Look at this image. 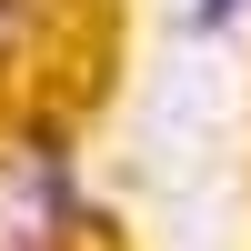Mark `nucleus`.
Here are the masks:
<instances>
[{
    "instance_id": "7ed1b4c3",
    "label": "nucleus",
    "mask_w": 251,
    "mask_h": 251,
    "mask_svg": "<svg viewBox=\"0 0 251 251\" xmlns=\"http://www.w3.org/2000/svg\"><path fill=\"white\" fill-rule=\"evenodd\" d=\"M231 10H241V0H201V30H211V20H231Z\"/></svg>"
},
{
    "instance_id": "f03ea898",
    "label": "nucleus",
    "mask_w": 251,
    "mask_h": 251,
    "mask_svg": "<svg viewBox=\"0 0 251 251\" xmlns=\"http://www.w3.org/2000/svg\"><path fill=\"white\" fill-rule=\"evenodd\" d=\"M30 20H40V0H0V60L30 40Z\"/></svg>"
},
{
    "instance_id": "f257e3e1",
    "label": "nucleus",
    "mask_w": 251,
    "mask_h": 251,
    "mask_svg": "<svg viewBox=\"0 0 251 251\" xmlns=\"http://www.w3.org/2000/svg\"><path fill=\"white\" fill-rule=\"evenodd\" d=\"M60 231H71V171L50 141H30L0 171V251H60Z\"/></svg>"
}]
</instances>
